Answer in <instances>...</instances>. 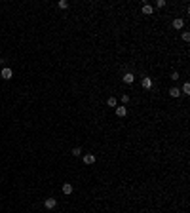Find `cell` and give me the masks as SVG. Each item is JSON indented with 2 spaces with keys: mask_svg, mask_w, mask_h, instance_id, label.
<instances>
[{
  "mask_svg": "<svg viewBox=\"0 0 190 213\" xmlns=\"http://www.w3.org/2000/svg\"><path fill=\"white\" fill-rule=\"evenodd\" d=\"M122 80H124V84H133V82H135V74H133V72H126V74L122 76Z\"/></svg>",
  "mask_w": 190,
  "mask_h": 213,
  "instance_id": "3957f363",
  "label": "cell"
},
{
  "mask_svg": "<svg viewBox=\"0 0 190 213\" xmlns=\"http://www.w3.org/2000/svg\"><path fill=\"white\" fill-rule=\"evenodd\" d=\"M141 86L145 88V90H152V86H154V82L150 76H143V80H141Z\"/></svg>",
  "mask_w": 190,
  "mask_h": 213,
  "instance_id": "6da1fadb",
  "label": "cell"
},
{
  "mask_svg": "<svg viewBox=\"0 0 190 213\" xmlns=\"http://www.w3.org/2000/svg\"><path fill=\"white\" fill-rule=\"evenodd\" d=\"M183 40H184V42H188V40H190V34H188V33H183Z\"/></svg>",
  "mask_w": 190,
  "mask_h": 213,
  "instance_id": "ac0fdd59",
  "label": "cell"
},
{
  "mask_svg": "<svg viewBox=\"0 0 190 213\" xmlns=\"http://www.w3.org/2000/svg\"><path fill=\"white\" fill-rule=\"evenodd\" d=\"M57 6H59L61 10H67V8H69V2H67V0H59V2H57Z\"/></svg>",
  "mask_w": 190,
  "mask_h": 213,
  "instance_id": "4fadbf2b",
  "label": "cell"
},
{
  "mask_svg": "<svg viewBox=\"0 0 190 213\" xmlns=\"http://www.w3.org/2000/svg\"><path fill=\"white\" fill-rule=\"evenodd\" d=\"M169 95H171V97H175V99H177V97H179V95H181V90H179V88H177V86H173V88H171V90H169Z\"/></svg>",
  "mask_w": 190,
  "mask_h": 213,
  "instance_id": "9c48e42d",
  "label": "cell"
},
{
  "mask_svg": "<svg viewBox=\"0 0 190 213\" xmlns=\"http://www.w3.org/2000/svg\"><path fill=\"white\" fill-rule=\"evenodd\" d=\"M44 206H46V209H53V207L57 206V200H55V198H46Z\"/></svg>",
  "mask_w": 190,
  "mask_h": 213,
  "instance_id": "5b68a950",
  "label": "cell"
},
{
  "mask_svg": "<svg viewBox=\"0 0 190 213\" xmlns=\"http://www.w3.org/2000/svg\"><path fill=\"white\" fill-rule=\"evenodd\" d=\"M156 6H158V8H163V6H166V0H158Z\"/></svg>",
  "mask_w": 190,
  "mask_h": 213,
  "instance_id": "e0dca14e",
  "label": "cell"
},
{
  "mask_svg": "<svg viewBox=\"0 0 190 213\" xmlns=\"http://www.w3.org/2000/svg\"><path fill=\"white\" fill-rule=\"evenodd\" d=\"M82 160H84V164H86V166H91V164H95V156H93L91 152L84 154V158H82Z\"/></svg>",
  "mask_w": 190,
  "mask_h": 213,
  "instance_id": "277c9868",
  "label": "cell"
},
{
  "mask_svg": "<svg viewBox=\"0 0 190 213\" xmlns=\"http://www.w3.org/2000/svg\"><path fill=\"white\" fill-rule=\"evenodd\" d=\"M106 107H118V101H116V97H109V99H106Z\"/></svg>",
  "mask_w": 190,
  "mask_h": 213,
  "instance_id": "8fae6325",
  "label": "cell"
},
{
  "mask_svg": "<svg viewBox=\"0 0 190 213\" xmlns=\"http://www.w3.org/2000/svg\"><path fill=\"white\" fill-rule=\"evenodd\" d=\"M122 103H124V105H126V103H129V95H127V93H126V95H122Z\"/></svg>",
  "mask_w": 190,
  "mask_h": 213,
  "instance_id": "2e32d148",
  "label": "cell"
},
{
  "mask_svg": "<svg viewBox=\"0 0 190 213\" xmlns=\"http://www.w3.org/2000/svg\"><path fill=\"white\" fill-rule=\"evenodd\" d=\"M184 27V19H181V17H177V19H173V29H183Z\"/></svg>",
  "mask_w": 190,
  "mask_h": 213,
  "instance_id": "52a82bcc",
  "label": "cell"
},
{
  "mask_svg": "<svg viewBox=\"0 0 190 213\" xmlns=\"http://www.w3.org/2000/svg\"><path fill=\"white\" fill-rule=\"evenodd\" d=\"M181 93H184V95H188V93H190V84H188V82H184V84H183Z\"/></svg>",
  "mask_w": 190,
  "mask_h": 213,
  "instance_id": "7c38bea8",
  "label": "cell"
},
{
  "mask_svg": "<svg viewBox=\"0 0 190 213\" xmlns=\"http://www.w3.org/2000/svg\"><path fill=\"white\" fill-rule=\"evenodd\" d=\"M171 80H173V82H177V80H179V72H177V71H175V72H171Z\"/></svg>",
  "mask_w": 190,
  "mask_h": 213,
  "instance_id": "9a60e30c",
  "label": "cell"
},
{
  "mask_svg": "<svg viewBox=\"0 0 190 213\" xmlns=\"http://www.w3.org/2000/svg\"><path fill=\"white\" fill-rule=\"evenodd\" d=\"M72 156H82V148L80 147H74L72 148Z\"/></svg>",
  "mask_w": 190,
  "mask_h": 213,
  "instance_id": "5bb4252c",
  "label": "cell"
},
{
  "mask_svg": "<svg viewBox=\"0 0 190 213\" xmlns=\"http://www.w3.org/2000/svg\"><path fill=\"white\" fill-rule=\"evenodd\" d=\"M154 8L150 6V4H143V15H152Z\"/></svg>",
  "mask_w": 190,
  "mask_h": 213,
  "instance_id": "ba28073f",
  "label": "cell"
},
{
  "mask_svg": "<svg viewBox=\"0 0 190 213\" xmlns=\"http://www.w3.org/2000/svg\"><path fill=\"white\" fill-rule=\"evenodd\" d=\"M0 76H2L4 80H12V76H13V71H12V69H8V67H4V69L0 71Z\"/></svg>",
  "mask_w": 190,
  "mask_h": 213,
  "instance_id": "7a4b0ae2",
  "label": "cell"
},
{
  "mask_svg": "<svg viewBox=\"0 0 190 213\" xmlns=\"http://www.w3.org/2000/svg\"><path fill=\"white\" fill-rule=\"evenodd\" d=\"M63 194H72V185H70V183L63 185Z\"/></svg>",
  "mask_w": 190,
  "mask_h": 213,
  "instance_id": "30bf717a",
  "label": "cell"
},
{
  "mask_svg": "<svg viewBox=\"0 0 190 213\" xmlns=\"http://www.w3.org/2000/svg\"><path fill=\"white\" fill-rule=\"evenodd\" d=\"M114 111H116V116L118 118H126V114H127V108L126 107H116Z\"/></svg>",
  "mask_w": 190,
  "mask_h": 213,
  "instance_id": "8992f818",
  "label": "cell"
}]
</instances>
